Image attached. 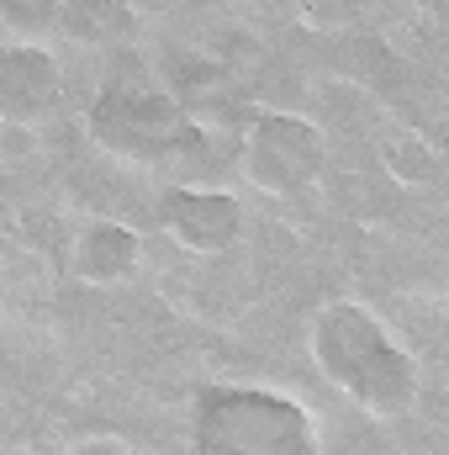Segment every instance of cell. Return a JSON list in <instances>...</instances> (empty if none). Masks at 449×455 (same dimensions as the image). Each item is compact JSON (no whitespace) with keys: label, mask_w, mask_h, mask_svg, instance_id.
<instances>
[{"label":"cell","mask_w":449,"mask_h":455,"mask_svg":"<svg viewBox=\"0 0 449 455\" xmlns=\"http://www.w3.org/2000/svg\"><path fill=\"white\" fill-rule=\"evenodd\" d=\"M307 344H312V365L323 371V381L338 387L370 419H402L423 392V371L407 355V344L370 307H359L349 297L323 302L312 313Z\"/></svg>","instance_id":"6da1fadb"},{"label":"cell","mask_w":449,"mask_h":455,"mask_svg":"<svg viewBox=\"0 0 449 455\" xmlns=\"http://www.w3.org/2000/svg\"><path fill=\"white\" fill-rule=\"evenodd\" d=\"M127 59L132 53H122L112 75L101 80V91L85 112V127L106 154L127 159V164H169L191 143V116L169 85L154 80V69L127 64Z\"/></svg>","instance_id":"7a4b0ae2"},{"label":"cell","mask_w":449,"mask_h":455,"mask_svg":"<svg viewBox=\"0 0 449 455\" xmlns=\"http://www.w3.org/2000/svg\"><path fill=\"white\" fill-rule=\"evenodd\" d=\"M191 455H318V429L280 392L217 387L196 408Z\"/></svg>","instance_id":"3957f363"},{"label":"cell","mask_w":449,"mask_h":455,"mask_svg":"<svg viewBox=\"0 0 449 455\" xmlns=\"http://www.w3.org/2000/svg\"><path fill=\"white\" fill-rule=\"evenodd\" d=\"M243 175L264 196H296L323 180L328 170V132L296 112H254L243 127Z\"/></svg>","instance_id":"277c9868"},{"label":"cell","mask_w":449,"mask_h":455,"mask_svg":"<svg viewBox=\"0 0 449 455\" xmlns=\"http://www.w3.org/2000/svg\"><path fill=\"white\" fill-rule=\"evenodd\" d=\"M164 233L191 249V254H223L243 238V202L232 191H207V186H175L159 207Z\"/></svg>","instance_id":"5b68a950"},{"label":"cell","mask_w":449,"mask_h":455,"mask_svg":"<svg viewBox=\"0 0 449 455\" xmlns=\"http://www.w3.org/2000/svg\"><path fill=\"white\" fill-rule=\"evenodd\" d=\"M59 91H64V75H59V59L43 43H11L0 53V112H5L11 127L43 122L53 112Z\"/></svg>","instance_id":"8992f818"},{"label":"cell","mask_w":449,"mask_h":455,"mask_svg":"<svg viewBox=\"0 0 449 455\" xmlns=\"http://www.w3.org/2000/svg\"><path fill=\"white\" fill-rule=\"evenodd\" d=\"M143 259V238L116 218H96L75 233L69 243V270L85 286H122Z\"/></svg>","instance_id":"52a82bcc"},{"label":"cell","mask_w":449,"mask_h":455,"mask_svg":"<svg viewBox=\"0 0 449 455\" xmlns=\"http://www.w3.org/2000/svg\"><path fill=\"white\" fill-rule=\"evenodd\" d=\"M59 32L85 48H112L132 32V0H59Z\"/></svg>","instance_id":"ba28073f"},{"label":"cell","mask_w":449,"mask_h":455,"mask_svg":"<svg viewBox=\"0 0 449 455\" xmlns=\"http://www.w3.org/2000/svg\"><path fill=\"white\" fill-rule=\"evenodd\" d=\"M381 164H386V175H391L397 186H413V191L439 175V154H434L429 138H418V132H391V138L381 143Z\"/></svg>","instance_id":"9c48e42d"},{"label":"cell","mask_w":449,"mask_h":455,"mask_svg":"<svg viewBox=\"0 0 449 455\" xmlns=\"http://www.w3.org/2000/svg\"><path fill=\"white\" fill-rule=\"evenodd\" d=\"M5 21L21 43V32L32 27H59V0H5Z\"/></svg>","instance_id":"30bf717a"},{"label":"cell","mask_w":449,"mask_h":455,"mask_svg":"<svg viewBox=\"0 0 449 455\" xmlns=\"http://www.w3.org/2000/svg\"><path fill=\"white\" fill-rule=\"evenodd\" d=\"M75 455H127V451L116 445L112 435H96V440H85V445H80V451H75Z\"/></svg>","instance_id":"8fae6325"}]
</instances>
